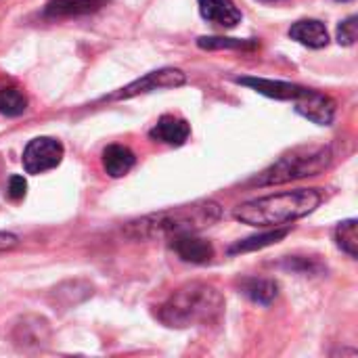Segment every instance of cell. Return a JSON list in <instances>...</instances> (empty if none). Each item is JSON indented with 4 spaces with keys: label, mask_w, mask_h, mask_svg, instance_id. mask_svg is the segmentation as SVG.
Listing matches in <instances>:
<instances>
[{
    "label": "cell",
    "mask_w": 358,
    "mask_h": 358,
    "mask_svg": "<svg viewBox=\"0 0 358 358\" xmlns=\"http://www.w3.org/2000/svg\"><path fill=\"white\" fill-rule=\"evenodd\" d=\"M199 13L206 21L220 25V27H235L241 23V10L235 6L233 0H197Z\"/></svg>",
    "instance_id": "obj_11"
},
{
    "label": "cell",
    "mask_w": 358,
    "mask_h": 358,
    "mask_svg": "<svg viewBox=\"0 0 358 358\" xmlns=\"http://www.w3.org/2000/svg\"><path fill=\"white\" fill-rule=\"evenodd\" d=\"M289 233V229H275V231H266V233H260V235H252L248 239H241L237 241L235 245L229 248V254L235 256V254H245V252H254V250H262V248H268L273 243H279L281 239H285Z\"/></svg>",
    "instance_id": "obj_16"
},
{
    "label": "cell",
    "mask_w": 358,
    "mask_h": 358,
    "mask_svg": "<svg viewBox=\"0 0 358 358\" xmlns=\"http://www.w3.org/2000/svg\"><path fill=\"white\" fill-rule=\"evenodd\" d=\"M27 109V96L19 86H0V113L6 117H19Z\"/></svg>",
    "instance_id": "obj_17"
},
{
    "label": "cell",
    "mask_w": 358,
    "mask_h": 358,
    "mask_svg": "<svg viewBox=\"0 0 358 358\" xmlns=\"http://www.w3.org/2000/svg\"><path fill=\"white\" fill-rule=\"evenodd\" d=\"M187 82V76L176 69V67H164V69H157V71H151L138 80H134L132 84L120 88L117 92L105 96L109 101H122V99H132V96H138V94H147V92H153V90H166V88H178Z\"/></svg>",
    "instance_id": "obj_5"
},
{
    "label": "cell",
    "mask_w": 358,
    "mask_h": 358,
    "mask_svg": "<svg viewBox=\"0 0 358 358\" xmlns=\"http://www.w3.org/2000/svg\"><path fill=\"white\" fill-rule=\"evenodd\" d=\"M289 38L308 46V48H323L329 44L327 27L319 19H300L289 27Z\"/></svg>",
    "instance_id": "obj_12"
},
{
    "label": "cell",
    "mask_w": 358,
    "mask_h": 358,
    "mask_svg": "<svg viewBox=\"0 0 358 358\" xmlns=\"http://www.w3.org/2000/svg\"><path fill=\"white\" fill-rule=\"evenodd\" d=\"M21 323H23V327L17 325V329L21 334L15 336V342H21L23 346H27V344H40L48 338V327H46L44 319H34V325H29V317H25Z\"/></svg>",
    "instance_id": "obj_19"
},
{
    "label": "cell",
    "mask_w": 358,
    "mask_h": 358,
    "mask_svg": "<svg viewBox=\"0 0 358 358\" xmlns=\"http://www.w3.org/2000/svg\"><path fill=\"white\" fill-rule=\"evenodd\" d=\"M199 48L216 50V48H237V50H254L258 48L256 40H239V38H216V36H201L197 40Z\"/></svg>",
    "instance_id": "obj_20"
},
{
    "label": "cell",
    "mask_w": 358,
    "mask_h": 358,
    "mask_svg": "<svg viewBox=\"0 0 358 358\" xmlns=\"http://www.w3.org/2000/svg\"><path fill=\"white\" fill-rule=\"evenodd\" d=\"M241 292L243 296H248L252 302L268 306L271 302H275V298L279 296V283L273 279H258V277H250L241 281Z\"/></svg>",
    "instance_id": "obj_15"
},
{
    "label": "cell",
    "mask_w": 358,
    "mask_h": 358,
    "mask_svg": "<svg viewBox=\"0 0 358 358\" xmlns=\"http://www.w3.org/2000/svg\"><path fill=\"white\" fill-rule=\"evenodd\" d=\"M296 111L319 126H329L336 117V101L327 94L310 90L306 96L296 101Z\"/></svg>",
    "instance_id": "obj_8"
},
{
    "label": "cell",
    "mask_w": 358,
    "mask_h": 358,
    "mask_svg": "<svg viewBox=\"0 0 358 358\" xmlns=\"http://www.w3.org/2000/svg\"><path fill=\"white\" fill-rule=\"evenodd\" d=\"M222 216V208L216 201H193L162 210L138 220L128 222L126 235L132 239H155V237H178L187 233H199L216 224Z\"/></svg>",
    "instance_id": "obj_2"
},
{
    "label": "cell",
    "mask_w": 358,
    "mask_h": 358,
    "mask_svg": "<svg viewBox=\"0 0 358 358\" xmlns=\"http://www.w3.org/2000/svg\"><path fill=\"white\" fill-rule=\"evenodd\" d=\"M103 6V0H50L44 8V15L50 19L80 17L90 15Z\"/></svg>",
    "instance_id": "obj_14"
},
{
    "label": "cell",
    "mask_w": 358,
    "mask_h": 358,
    "mask_svg": "<svg viewBox=\"0 0 358 358\" xmlns=\"http://www.w3.org/2000/svg\"><path fill=\"white\" fill-rule=\"evenodd\" d=\"M224 313L222 294L208 283L191 281L172 292L157 308V319L174 329L218 323Z\"/></svg>",
    "instance_id": "obj_3"
},
{
    "label": "cell",
    "mask_w": 358,
    "mask_h": 358,
    "mask_svg": "<svg viewBox=\"0 0 358 358\" xmlns=\"http://www.w3.org/2000/svg\"><path fill=\"white\" fill-rule=\"evenodd\" d=\"M63 153L65 149L57 138L50 136L31 138L23 149V168L27 174H44L61 164Z\"/></svg>",
    "instance_id": "obj_6"
},
{
    "label": "cell",
    "mask_w": 358,
    "mask_h": 358,
    "mask_svg": "<svg viewBox=\"0 0 358 358\" xmlns=\"http://www.w3.org/2000/svg\"><path fill=\"white\" fill-rule=\"evenodd\" d=\"M357 15H352V17H348V19H344V21L340 23V27H338V42H340V44L352 46V44L357 42Z\"/></svg>",
    "instance_id": "obj_21"
},
{
    "label": "cell",
    "mask_w": 358,
    "mask_h": 358,
    "mask_svg": "<svg viewBox=\"0 0 358 358\" xmlns=\"http://www.w3.org/2000/svg\"><path fill=\"white\" fill-rule=\"evenodd\" d=\"M321 201H323V193L319 189L281 191L239 203L233 210V218L250 227L277 229L308 216L321 206Z\"/></svg>",
    "instance_id": "obj_1"
},
{
    "label": "cell",
    "mask_w": 358,
    "mask_h": 358,
    "mask_svg": "<svg viewBox=\"0 0 358 358\" xmlns=\"http://www.w3.org/2000/svg\"><path fill=\"white\" fill-rule=\"evenodd\" d=\"M334 162L331 147H302L294 149L292 153L277 159L273 166H268L264 172H260L252 185L258 187H273V185H285L292 180H300L306 176H317L323 170H327Z\"/></svg>",
    "instance_id": "obj_4"
},
{
    "label": "cell",
    "mask_w": 358,
    "mask_h": 358,
    "mask_svg": "<svg viewBox=\"0 0 358 358\" xmlns=\"http://www.w3.org/2000/svg\"><path fill=\"white\" fill-rule=\"evenodd\" d=\"M357 218H350V220H344L336 227L334 231V239L338 243V248L348 254L350 258H357L358 256V233H357Z\"/></svg>",
    "instance_id": "obj_18"
},
{
    "label": "cell",
    "mask_w": 358,
    "mask_h": 358,
    "mask_svg": "<svg viewBox=\"0 0 358 358\" xmlns=\"http://www.w3.org/2000/svg\"><path fill=\"white\" fill-rule=\"evenodd\" d=\"M25 191H27V182H25L23 176L15 174V176L8 178V191H6V193H8V197H10L13 201L23 199V197H25Z\"/></svg>",
    "instance_id": "obj_22"
},
{
    "label": "cell",
    "mask_w": 358,
    "mask_h": 358,
    "mask_svg": "<svg viewBox=\"0 0 358 358\" xmlns=\"http://www.w3.org/2000/svg\"><path fill=\"white\" fill-rule=\"evenodd\" d=\"M19 245V237L13 233H4L0 231V252H10Z\"/></svg>",
    "instance_id": "obj_23"
},
{
    "label": "cell",
    "mask_w": 358,
    "mask_h": 358,
    "mask_svg": "<svg viewBox=\"0 0 358 358\" xmlns=\"http://www.w3.org/2000/svg\"><path fill=\"white\" fill-rule=\"evenodd\" d=\"M136 164L134 153L124 147V145H109L103 151V168L111 178H122L126 176Z\"/></svg>",
    "instance_id": "obj_13"
},
{
    "label": "cell",
    "mask_w": 358,
    "mask_h": 358,
    "mask_svg": "<svg viewBox=\"0 0 358 358\" xmlns=\"http://www.w3.org/2000/svg\"><path fill=\"white\" fill-rule=\"evenodd\" d=\"M172 250L182 262H191V264H208L214 258V245L197 237V233L172 237Z\"/></svg>",
    "instance_id": "obj_9"
},
{
    "label": "cell",
    "mask_w": 358,
    "mask_h": 358,
    "mask_svg": "<svg viewBox=\"0 0 358 358\" xmlns=\"http://www.w3.org/2000/svg\"><path fill=\"white\" fill-rule=\"evenodd\" d=\"M149 136L157 143L170 145V147H180L189 141L191 136V126L187 120L176 117V115H162L157 124L149 130Z\"/></svg>",
    "instance_id": "obj_10"
},
{
    "label": "cell",
    "mask_w": 358,
    "mask_h": 358,
    "mask_svg": "<svg viewBox=\"0 0 358 358\" xmlns=\"http://www.w3.org/2000/svg\"><path fill=\"white\" fill-rule=\"evenodd\" d=\"M237 84L250 86L252 90L277 99V101H298L302 96H306L313 88L300 86V84H292V82H283V80H268V78H254V76H245V78H235Z\"/></svg>",
    "instance_id": "obj_7"
}]
</instances>
